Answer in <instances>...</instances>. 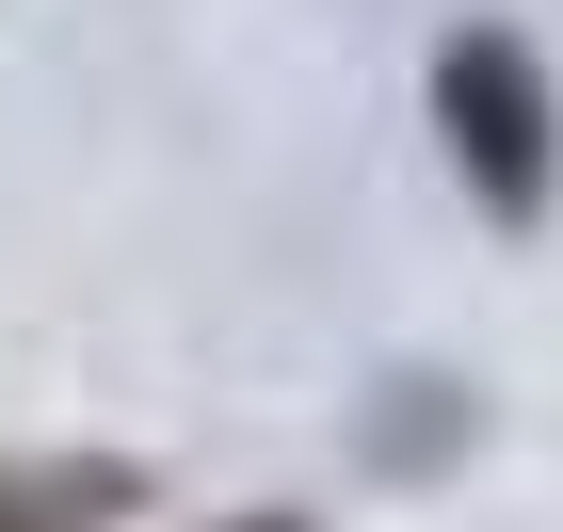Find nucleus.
I'll use <instances>...</instances> for the list:
<instances>
[{"instance_id": "3", "label": "nucleus", "mask_w": 563, "mask_h": 532, "mask_svg": "<svg viewBox=\"0 0 563 532\" xmlns=\"http://www.w3.org/2000/svg\"><path fill=\"white\" fill-rule=\"evenodd\" d=\"M242 532H290V517H242Z\"/></svg>"}, {"instance_id": "2", "label": "nucleus", "mask_w": 563, "mask_h": 532, "mask_svg": "<svg viewBox=\"0 0 563 532\" xmlns=\"http://www.w3.org/2000/svg\"><path fill=\"white\" fill-rule=\"evenodd\" d=\"M130 517V468L113 452H33V468H0V532H97Z\"/></svg>"}, {"instance_id": "1", "label": "nucleus", "mask_w": 563, "mask_h": 532, "mask_svg": "<svg viewBox=\"0 0 563 532\" xmlns=\"http://www.w3.org/2000/svg\"><path fill=\"white\" fill-rule=\"evenodd\" d=\"M434 113H451V162H467V194H483L499 226L548 210V177H563V97H548V65H531L516 33H451V48H434Z\"/></svg>"}]
</instances>
